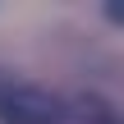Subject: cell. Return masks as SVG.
I'll return each instance as SVG.
<instances>
[{
  "label": "cell",
  "instance_id": "cell-1",
  "mask_svg": "<svg viewBox=\"0 0 124 124\" xmlns=\"http://www.w3.org/2000/svg\"><path fill=\"white\" fill-rule=\"evenodd\" d=\"M0 124H64V106L46 87L0 74Z\"/></svg>",
  "mask_w": 124,
  "mask_h": 124
},
{
  "label": "cell",
  "instance_id": "cell-2",
  "mask_svg": "<svg viewBox=\"0 0 124 124\" xmlns=\"http://www.w3.org/2000/svg\"><path fill=\"white\" fill-rule=\"evenodd\" d=\"M101 14H106L110 23H120V28H124V0H106V5H101Z\"/></svg>",
  "mask_w": 124,
  "mask_h": 124
}]
</instances>
